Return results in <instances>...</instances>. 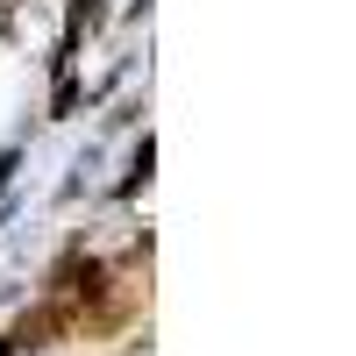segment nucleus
I'll return each instance as SVG.
<instances>
[{
	"label": "nucleus",
	"mask_w": 356,
	"mask_h": 356,
	"mask_svg": "<svg viewBox=\"0 0 356 356\" xmlns=\"http://www.w3.org/2000/svg\"><path fill=\"white\" fill-rule=\"evenodd\" d=\"M8 171H15V157H0V186H8Z\"/></svg>",
	"instance_id": "nucleus-1"
}]
</instances>
